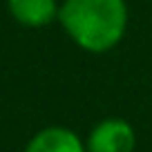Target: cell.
Wrapping results in <instances>:
<instances>
[{"label":"cell","instance_id":"2","mask_svg":"<svg viewBox=\"0 0 152 152\" xmlns=\"http://www.w3.org/2000/svg\"><path fill=\"white\" fill-rule=\"evenodd\" d=\"M134 132L125 121L107 119L99 123L90 134L87 152H132Z\"/></svg>","mask_w":152,"mask_h":152},{"label":"cell","instance_id":"3","mask_svg":"<svg viewBox=\"0 0 152 152\" xmlns=\"http://www.w3.org/2000/svg\"><path fill=\"white\" fill-rule=\"evenodd\" d=\"M25 152H85L74 132L65 128H49L38 132Z\"/></svg>","mask_w":152,"mask_h":152},{"label":"cell","instance_id":"1","mask_svg":"<svg viewBox=\"0 0 152 152\" xmlns=\"http://www.w3.org/2000/svg\"><path fill=\"white\" fill-rule=\"evenodd\" d=\"M123 0H65L61 20L67 34L83 49L105 52L121 40L125 31Z\"/></svg>","mask_w":152,"mask_h":152},{"label":"cell","instance_id":"4","mask_svg":"<svg viewBox=\"0 0 152 152\" xmlns=\"http://www.w3.org/2000/svg\"><path fill=\"white\" fill-rule=\"evenodd\" d=\"M9 9L25 27H43L56 16V0H9Z\"/></svg>","mask_w":152,"mask_h":152}]
</instances>
